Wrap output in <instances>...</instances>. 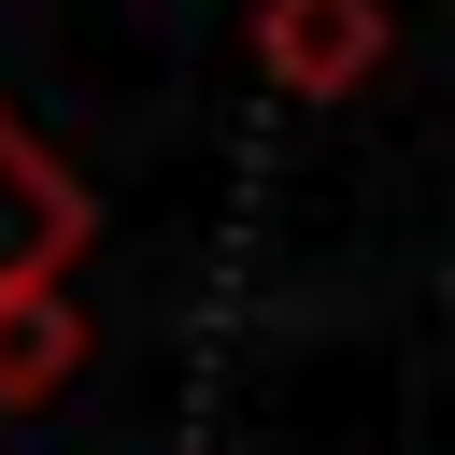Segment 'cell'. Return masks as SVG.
I'll return each mask as SVG.
<instances>
[{"label":"cell","mask_w":455,"mask_h":455,"mask_svg":"<svg viewBox=\"0 0 455 455\" xmlns=\"http://www.w3.org/2000/svg\"><path fill=\"white\" fill-rule=\"evenodd\" d=\"M256 71L284 100H355L384 71V0H256Z\"/></svg>","instance_id":"1"},{"label":"cell","mask_w":455,"mask_h":455,"mask_svg":"<svg viewBox=\"0 0 455 455\" xmlns=\"http://www.w3.org/2000/svg\"><path fill=\"white\" fill-rule=\"evenodd\" d=\"M71 256H85V185L0 114V299H28V284H71Z\"/></svg>","instance_id":"2"},{"label":"cell","mask_w":455,"mask_h":455,"mask_svg":"<svg viewBox=\"0 0 455 455\" xmlns=\"http://www.w3.org/2000/svg\"><path fill=\"white\" fill-rule=\"evenodd\" d=\"M71 370H85V313H71V284H28V299H0V412H43V398H71Z\"/></svg>","instance_id":"3"}]
</instances>
